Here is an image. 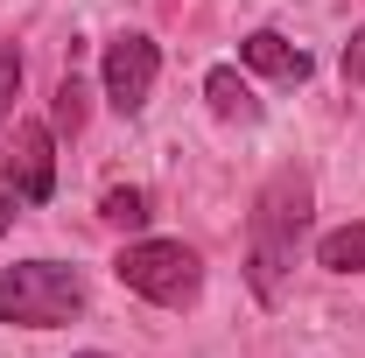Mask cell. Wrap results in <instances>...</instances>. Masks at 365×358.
Instances as JSON below:
<instances>
[{"label": "cell", "mask_w": 365, "mask_h": 358, "mask_svg": "<svg viewBox=\"0 0 365 358\" xmlns=\"http://www.w3.org/2000/svg\"><path fill=\"white\" fill-rule=\"evenodd\" d=\"M85 358H106V352H85Z\"/></svg>", "instance_id": "5bb4252c"}, {"label": "cell", "mask_w": 365, "mask_h": 358, "mask_svg": "<svg viewBox=\"0 0 365 358\" xmlns=\"http://www.w3.org/2000/svg\"><path fill=\"white\" fill-rule=\"evenodd\" d=\"M106 225H127V232H140L148 225V190H134V183H120V190H106Z\"/></svg>", "instance_id": "9c48e42d"}, {"label": "cell", "mask_w": 365, "mask_h": 358, "mask_svg": "<svg viewBox=\"0 0 365 358\" xmlns=\"http://www.w3.org/2000/svg\"><path fill=\"white\" fill-rule=\"evenodd\" d=\"M113 274H120L134 295L162 302V310H190V302L204 295V260H197L182 239H134V246L113 260Z\"/></svg>", "instance_id": "3957f363"}, {"label": "cell", "mask_w": 365, "mask_h": 358, "mask_svg": "<svg viewBox=\"0 0 365 358\" xmlns=\"http://www.w3.org/2000/svg\"><path fill=\"white\" fill-rule=\"evenodd\" d=\"M14 98H21V56L0 49V127L14 120Z\"/></svg>", "instance_id": "8fae6325"}, {"label": "cell", "mask_w": 365, "mask_h": 358, "mask_svg": "<svg viewBox=\"0 0 365 358\" xmlns=\"http://www.w3.org/2000/svg\"><path fill=\"white\" fill-rule=\"evenodd\" d=\"M0 176H7V190L21 204H49V190H56V134L43 120H21L14 127L7 155H0Z\"/></svg>", "instance_id": "5b68a950"}, {"label": "cell", "mask_w": 365, "mask_h": 358, "mask_svg": "<svg viewBox=\"0 0 365 358\" xmlns=\"http://www.w3.org/2000/svg\"><path fill=\"white\" fill-rule=\"evenodd\" d=\"M344 85H365V29H351L344 43Z\"/></svg>", "instance_id": "7c38bea8"}, {"label": "cell", "mask_w": 365, "mask_h": 358, "mask_svg": "<svg viewBox=\"0 0 365 358\" xmlns=\"http://www.w3.org/2000/svg\"><path fill=\"white\" fill-rule=\"evenodd\" d=\"M309 169H274L267 190L253 197V218H246V281H253V295L260 302H281L288 295V274H295V253H302V239H309Z\"/></svg>", "instance_id": "6da1fadb"}, {"label": "cell", "mask_w": 365, "mask_h": 358, "mask_svg": "<svg viewBox=\"0 0 365 358\" xmlns=\"http://www.w3.org/2000/svg\"><path fill=\"white\" fill-rule=\"evenodd\" d=\"M14 204H21V197H14V190H7V197H0V232H7V225L21 218V211H14Z\"/></svg>", "instance_id": "4fadbf2b"}, {"label": "cell", "mask_w": 365, "mask_h": 358, "mask_svg": "<svg viewBox=\"0 0 365 358\" xmlns=\"http://www.w3.org/2000/svg\"><path fill=\"white\" fill-rule=\"evenodd\" d=\"M317 267H330V274H365V218L344 225V232H323V239H317Z\"/></svg>", "instance_id": "ba28073f"}, {"label": "cell", "mask_w": 365, "mask_h": 358, "mask_svg": "<svg viewBox=\"0 0 365 358\" xmlns=\"http://www.w3.org/2000/svg\"><path fill=\"white\" fill-rule=\"evenodd\" d=\"M91 288L78 267L63 260H21V267L0 274V323H21V330H56L71 316H85Z\"/></svg>", "instance_id": "7a4b0ae2"}, {"label": "cell", "mask_w": 365, "mask_h": 358, "mask_svg": "<svg viewBox=\"0 0 365 358\" xmlns=\"http://www.w3.org/2000/svg\"><path fill=\"white\" fill-rule=\"evenodd\" d=\"M204 98H211V113L232 120V127H253V120H260V98H253V85H246L232 63H218V71L204 78Z\"/></svg>", "instance_id": "52a82bcc"}, {"label": "cell", "mask_w": 365, "mask_h": 358, "mask_svg": "<svg viewBox=\"0 0 365 358\" xmlns=\"http://www.w3.org/2000/svg\"><path fill=\"white\" fill-rule=\"evenodd\" d=\"M239 63L246 71H260V78H274V85H302L317 63H309V49H295L281 29H253L246 43H239Z\"/></svg>", "instance_id": "8992f818"}, {"label": "cell", "mask_w": 365, "mask_h": 358, "mask_svg": "<svg viewBox=\"0 0 365 358\" xmlns=\"http://www.w3.org/2000/svg\"><path fill=\"white\" fill-rule=\"evenodd\" d=\"M155 78H162V49L148 43V36H120V43H106V106H113L120 120H140Z\"/></svg>", "instance_id": "277c9868"}, {"label": "cell", "mask_w": 365, "mask_h": 358, "mask_svg": "<svg viewBox=\"0 0 365 358\" xmlns=\"http://www.w3.org/2000/svg\"><path fill=\"white\" fill-rule=\"evenodd\" d=\"M49 113H56V127H63V134H78V127H85V85H78V78H63Z\"/></svg>", "instance_id": "30bf717a"}]
</instances>
